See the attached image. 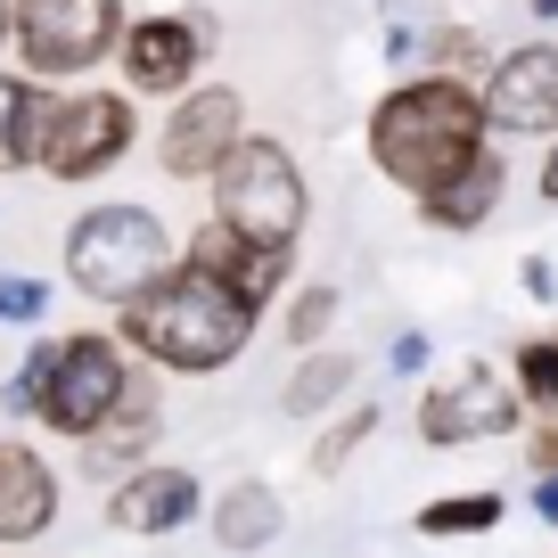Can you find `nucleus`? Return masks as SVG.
<instances>
[{"label": "nucleus", "mask_w": 558, "mask_h": 558, "mask_svg": "<svg viewBox=\"0 0 558 558\" xmlns=\"http://www.w3.org/2000/svg\"><path fill=\"white\" fill-rule=\"evenodd\" d=\"M485 148H493L485 83L418 74V83H395L378 107H369V165H378L395 190H411V197L452 190Z\"/></svg>", "instance_id": "1"}, {"label": "nucleus", "mask_w": 558, "mask_h": 558, "mask_svg": "<svg viewBox=\"0 0 558 558\" xmlns=\"http://www.w3.org/2000/svg\"><path fill=\"white\" fill-rule=\"evenodd\" d=\"M116 329H123V345H132L148 369H173V378H214V369H230V362L246 353L255 313L230 296L222 279H206V271H190V263H181V271L157 279L140 304H123Z\"/></svg>", "instance_id": "2"}, {"label": "nucleus", "mask_w": 558, "mask_h": 558, "mask_svg": "<svg viewBox=\"0 0 558 558\" xmlns=\"http://www.w3.org/2000/svg\"><path fill=\"white\" fill-rule=\"evenodd\" d=\"M173 271H181V246H173V230H165V214H148V206L74 214V230H66V288L74 296L123 313V304H140Z\"/></svg>", "instance_id": "3"}, {"label": "nucleus", "mask_w": 558, "mask_h": 558, "mask_svg": "<svg viewBox=\"0 0 558 558\" xmlns=\"http://www.w3.org/2000/svg\"><path fill=\"white\" fill-rule=\"evenodd\" d=\"M214 190V222L230 230V239H246V246H263V255H296V239H304V173H296V157L279 148V140H263V132H246L239 140V157L222 165V173L206 181Z\"/></svg>", "instance_id": "4"}, {"label": "nucleus", "mask_w": 558, "mask_h": 558, "mask_svg": "<svg viewBox=\"0 0 558 558\" xmlns=\"http://www.w3.org/2000/svg\"><path fill=\"white\" fill-rule=\"evenodd\" d=\"M132 378H140V353L123 345V337H107V329L66 337L58 378H50V395H41V427H50V436H66V444H99L107 427H116Z\"/></svg>", "instance_id": "5"}, {"label": "nucleus", "mask_w": 558, "mask_h": 558, "mask_svg": "<svg viewBox=\"0 0 558 558\" xmlns=\"http://www.w3.org/2000/svg\"><path fill=\"white\" fill-rule=\"evenodd\" d=\"M140 116L132 90H58L50 83V123H41V173L50 181H99L132 157Z\"/></svg>", "instance_id": "6"}, {"label": "nucleus", "mask_w": 558, "mask_h": 558, "mask_svg": "<svg viewBox=\"0 0 558 558\" xmlns=\"http://www.w3.org/2000/svg\"><path fill=\"white\" fill-rule=\"evenodd\" d=\"M107 50H123V0H17V58L34 83H66Z\"/></svg>", "instance_id": "7"}, {"label": "nucleus", "mask_w": 558, "mask_h": 558, "mask_svg": "<svg viewBox=\"0 0 558 558\" xmlns=\"http://www.w3.org/2000/svg\"><path fill=\"white\" fill-rule=\"evenodd\" d=\"M518 427H534V411H525V395L509 378H493V369H460V378L418 395V444H436V452L518 436Z\"/></svg>", "instance_id": "8"}, {"label": "nucleus", "mask_w": 558, "mask_h": 558, "mask_svg": "<svg viewBox=\"0 0 558 558\" xmlns=\"http://www.w3.org/2000/svg\"><path fill=\"white\" fill-rule=\"evenodd\" d=\"M239 140H246V99L230 83H197L190 99H173V116H165L157 165L173 181H214L230 157H239Z\"/></svg>", "instance_id": "9"}, {"label": "nucleus", "mask_w": 558, "mask_h": 558, "mask_svg": "<svg viewBox=\"0 0 558 558\" xmlns=\"http://www.w3.org/2000/svg\"><path fill=\"white\" fill-rule=\"evenodd\" d=\"M485 116L501 140H558V41H518L493 58Z\"/></svg>", "instance_id": "10"}, {"label": "nucleus", "mask_w": 558, "mask_h": 558, "mask_svg": "<svg viewBox=\"0 0 558 558\" xmlns=\"http://www.w3.org/2000/svg\"><path fill=\"white\" fill-rule=\"evenodd\" d=\"M123 90L140 99H190V74L206 66V17H132L123 25Z\"/></svg>", "instance_id": "11"}, {"label": "nucleus", "mask_w": 558, "mask_h": 558, "mask_svg": "<svg viewBox=\"0 0 558 558\" xmlns=\"http://www.w3.org/2000/svg\"><path fill=\"white\" fill-rule=\"evenodd\" d=\"M58 501H66V485L50 460L25 436H0V550H34L58 525Z\"/></svg>", "instance_id": "12"}, {"label": "nucleus", "mask_w": 558, "mask_h": 558, "mask_svg": "<svg viewBox=\"0 0 558 558\" xmlns=\"http://www.w3.org/2000/svg\"><path fill=\"white\" fill-rule=\"evenodd\" d=\"M206 509V485H197V469H173V460H148L140 476H123L116 493H107V525L116 534H181V525Z\"/></svg>", "instance_id": "13"}, {"label": "nucleus", "mask_w": 558, "mask_h": 558, "mask_svg": "<svg viewBox=\"0 0 558 558\" xmlns=\"http://www.w3.org/2000/svg\"><path fill=\"white\" fill-rule=\"evenodd\" d=\"M157 427H165V402H157V378H148V362H140V378H132V395H123L116 427H107L99 444H83V476H99V485L116 493L123 476L148 469V452H157Z\"/></svg>", "instance_id": "14"}, {"label": "nucleus", "mask_w": 558, "mask_h": 558, "mask_svg": "<svg viewBox=\"0 0 558 558\" xmlns=\"http://www.w3.org/2000/svg\"><path fill=\"white\" fill-rule=\"evenodd\" d=\"M501 197H509V157H501V148H485L452 190L418 197V222H427V230H485L493 214H501Z\"/></svg>", "instance_id": "15"}, {"label": "nucleus", "mask_w": 558, "mask_h": 558, "mask_svg": "<svg viewBox=\"0 0 558 558\" xmlns=\"http://www.w3.org/2000/svg\"><path fill=\"white\" fill-rule=\"evenodd\" d=\"M206 525H214L222 550H271L279 525H288V501H279V485H263V476H239V485L214 493Z\"/></svg>", "instance_id": "16"}, {"label": "nucleus", "mask_w": 558, "mask_h": 558, "mask_svg": "<svg viewBox=\"0 0 558 558\" xmlns=\"http://www.w3.org/2000/svg\"><path fill=\"white\" fill-rule=\"evenodd\" d=\"M41 123H50V83H34V74H0V173L41 165Z\"/></svg>", "instance_id": "17"}, {"label": "nucleus", "mask_w": 558, "mask_h": 558, "mask_svg": "<svg viewBox=\"0 0 558 558\" xmlns=\"http://www.w3.org/2000/svg\"><path fill=\"white\" fill-rule=\"evenodd\" d=\"M345 386H353V353L320 345V353H304V362H296L279 411H288V418H337V411H345Z\"/></svg>", "instance_id": "18"}, {"label": "nucleus", "mask_w": 558, "mask_h": 558, "mask_svg": "<svg viewBox=\"0 0 558 558\" xmlns=\"http://www.w3.org/2000/svg\"><path fill=\"white\" fill-rule=\"evenodd\" d=\"M501 493L493 485H476V493H444V501H427L418 509V534L427 542H460V534H493V525H501Z\"/></svg>", "instance_id": "19"}, {"label": "nucleus", "mask_w": 558, "mask_h": 558, "mask_svg": "<svg viewBox=\"0 0 558 558\" xmlns=\"http://www.w3.org/2000/svg\"><path fill=\"white\" fill-rule=\"evenodd\" d=\"M509 386L525 395V411H534V418H558V329L550 337H525V345L509 353Z\"/></svg>", "instance_id": "20"}, {"label": "nucleus", "mask_w": 558, "mask_h": 558, "mask_svg": "<svg viewBox=\"0 0 558 558\" xmlns=\"http://www.w3.org/2000/svg\"><path fill=\"white\" fill-rule=\"evenodd\" d=\"M378 418H386L378 402H345L337 418H320V436H313V476H337V469H345V460L378 436Z\"/></svg>", "instance_id": "21"}, {"label": "nucleus", "mask_w": 558, "mask_h": 558, "mask_svg": "<svg viewBox=\"0 0 558 558\" xmlns=\"http://www.w3.org/2000/svg\"><path fill=\"white\" fill-rule=\"evenodd\" d=\"M58 353H66V337H41V345L9 369V386H0V411L9 418H41V395H50V378H58Z\"/></svg>", "instance_id": "22"}, {"label": "nucleus", "mask_w": 558, "mask_h": 558, "mask_svg": "<svg viewBox=\"0 0 558 558\" xmlns=\"http://www.w3.org/2000/svg\"><path fill=\"white\" fill-rule=\"evenodd\" d=\"M222 288H230V296H239L246 313L263 320V304H271L279 288H288V255H263V246H246V263H239V271L222 279Z\"/></svg>", "instance_id": "23"}, {"label": "nucleus", "mask_w": 558, "mask_h": 558, "mask_svg": "<svg viewBox=\"0 0 558 558\" xmlns=\"http://www.w3.org/2000/svg\"><path fill=\"white\" fill-rule=\"evenodd\" d=\"M337 329V288H296V304H288V345H304V353H320V337Z\"/></svg>", "instance_id": "24"}, {"label": "nucleus", "mask_w": 558, "mask_h": 558, "mask_svg": "<svg viewBox=\"0 0 558 558\" xmlns=\"http://www.w3.org/2000/svg\"><path fill=\"white\" fill-rule=\"evenodd\" d=\"M181 263H190V271H206V279H230V271L246 263V239H230L222 222H206V230H190V255H181Z\"/></svg>", "instance_id": "25"}, {"label": "nucleus", "mask_w": 558, "mask_h": 558, "mask_svg": "<svg viewBox=\"0 0 558 558\" xmlns=\"http://www.w3.org/2000/svg\"><path fill=\"white\" fill-rule=\"evenodd\" d=\"M41 313H50V288L25 271H0V329H34Z\"/></svg>", "instance_id": "26"}, {"label": "nucleus", "mask_w": 558, "mask_h": 558, "mask_svg": "<svg viewBox=\"0 0 558 558\" xmlns=\"http://www.w3.org/2000/svg\"><path fill=\"white\" fill-rule=\"evenodd\" d=\"M427 362H436V345H427V337H418V329H402L395 345H386V369H395V378H418V369H427Z\"/></svg>", "instance_id": "27"}, {"label": "nucleus", "mask_w": 558, "mask_h": 558, "mask_svg": "<svg viewBox=\"0 0 558 558\" xmlns=\"http://www.w3.org/2000/svg\"><path fill=\"white\" fill-rule=\"evenodd\" d=\"M476 58H485V41H476V34H436V66H444V74H460V83H469Z\"/></svg>", "instance_id": "28"}, {"label": "nucleus", "mask_w": 558, "mask_h": 558, "mask_svg": "<svg viewBox=\"0 0 558 558\" xmlns=\"http://www.w3.org/2000/svg\"><path fill=\"white\" fill-rule=\"evenodd\" d=\"M525 460H534V476H558V418H534V427H525Z\"/></svg>", "instance_id": "29"}, {"label": "nucleus", "mask_w": 558, "mask_h": 558, "mask_svg": "<svg viewBox=\"0 0 558 558\" xmlns=\"http://www.w3.org/2000/svg\"><path fill=\"white\" fill-rule=\"evenodd\" d=\"M518 279H525V296H534V304H558V255H525Z\"/></svg>", "instance_id": "30"}, {"label": "nucleus", "mask_w": 558, "mask_h": 558, "mask_svg": "<svg viewBox=\"0 0 558 558\" xmlns=\"http://www.w3.org/2000/svg\"><path fill=\"white\" fill-rule=\"evenodd\" d=\"M525 501H534V518L558 534V476H534V493H525Z\"/></svg>", "instance_id": "31"}, {"label": "nucleus", "mask_w": 558, "mask_h": 558, "mask_svg": "<svg viewBox=\"0 0 558 558\" xmlns=\"http://www.w3.org/2000/svg\"><path fill=\"white\" fill-rule=\"evenodd\" d=\"M534 190H542V197H550V206H558V140H550V148H542V173H534Z\"/></svg>", "instance_id": "32"}, {"label": "nucleus", "mask_w": 558, "mask_h": 558, "mask_svg": "<svg viewBox=\"0 0 558 558\" xmlns=\"http://www.w3.org/2000/svg\"><path fill=\"white\" fill-rule=\"evenodd\" d=\"M17 41V0H0V50Z\"/></svg>", "instance_id": "33"}, {"label": "nucleus", "mask_w": 558, "mask_h": 558, "mask_svg": "<svg viewBox=\"0 0 558 558\" xmlns=\"http://www.w3.org/2000/svg\"><path fill=\"white\" fill-rule=\"evenodd\" d=\"M534 17H550V25H558V0H534Z\"/></svg>", "instance_id": "34"}, {"label": "nucleus", "mask_w": 558, "mask_h": 558, "mask_svg": "<svg viewBox=\"0 0 558 558\" xmlns=\"http://www.w3.org/2000/svg\"><path fill=\"white\" fill-rule=\"evenodd\" d=\"M0 558H25V550H0Z\"/></svg>", "instance_id": "35"}]
</instances>
